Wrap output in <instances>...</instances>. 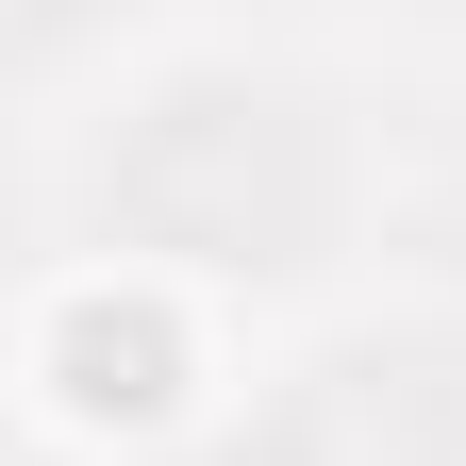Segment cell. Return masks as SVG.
I'll return each instance as SVG.
<instances>
[{
  "mask_svg": "<svg viewBox=\"0 0 466 466\" xmlns=\"http://www.w3.org/2000/svg\"><path fill=\"white\" fill-rule=\"evenodd\" d=\"M84 200L167 267H317L350 217V134L283 67H167L100 116Z\"/></svg>",
  "mask_w": 466,
  "mask_h": 466,
  "instance_id": "1",
  "label": "cell"
},
{
  "mask_svg": "<svg viewBox=\"0 0 466 466\" xmlns=\"http://www.w3.org/2000/svg\"><path fill=\"white\" fill-rule=\"evenodd\" d=\"M267 466H466V333H367L317 350L300 400L267 417Z\"/></svg>",
  "mask_w": 466,
  "mask_h": 466,
  "instance_id": "2",
  "label": "cell"
}]
</instances>
